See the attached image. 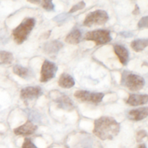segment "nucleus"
Instances as JSON below:
<instances>
[{"instance_id":"f257e3e1","label":"nucleus","mask_w":148,"mask_h":148,"mask_svg":"<svg viewBox=\"0 0 148 148\" xmlns=\"http://www.w3.org/2000/svg\"><path fill=\"white\" fill-rule=\"evenodd\" d=\"M120 124L110 116H101L94 122L93 134L101 140H113L120 132Z\"/></svg>"},{"instance_id":"f03ea898","label":"nucleus","mask_w":148,"mask_h":148,"mask_svg":"<svg viewBox=\"0 0 148 148\" xmlns=\"http://www.w3.org/2000/svg\"><path fill=\"white\" fill-rule=\"evenodd\" d=\"M36 23V20L33 17H27L13 30V38L17 44H22L27 38L34 28Z\"/></svg>"},{"instance_id":"7ed1b4c3","label":"nucleus","mask_w":148,"mask_h":148,"mask_svg":"<svg viewBox=\"0 0 148 148\" xmlns=\"http://www.w3.org/2000/svg\"><path fill=\"white\" fill-rule=\"evenodd\" d=\"M121 83L131 91H139L144 88L145 85V79L138 75L124 71L121 75Z\"/></svg>"},{"instance_id":"20e7f679","label":"nucleus","mask_w":148,"mask_h":148,"mask_svg":"<svg viewBox=\"0 0 148 148\" xmlns=\"http://www.w3.org/2000/svg\"><path fill=\"white\" fill-rule=\"evenodd\" d=\"M109 19V16L106 11L97 10L90 12L83 21V25L85 27H92L93 25H102Z\"/></svg>"},{"instance_id":"39448f33","label":"nucleus","mask_w":148,"mask_h":148,"mask_svg":"<svg viewBox=\"0 0 148 148\" xmlns=\"http://www.w3.org/2000/svg\"><path fill=\"white\" fill-rule=\"evenodd\" d=\"M85 40L93 41L96 45H103L109 43L112 40L111 32L108 30H95L89 31L85 34Z\"/></svg>"},{"instance_id":"423d86ee","label":"nucleus","mask_w":148,"mask_h":148,"mask_svg":"<svg viewBox=\"0 0 148 148\" xmlns=\"http://www.w3.org/2000/svg\"><path fill=\"white\" fill-rule=\"evenodd\" d=\"M104 93L103 92H90L88 90H77L75 92V97L82 102L91 103H100L103 99Z\"/></svg>"},{"instance_id":"0eeeda50","label":"nucleus","mask_w":148,"mask_h":148,"mask_svg":"<svg viewBox=\"0 0 148 148\" xmlns=\"http://www.w3.org/2000/svg\"><path fill=\"white\" fill-rule=\"evenodd\" d=\"M57 70L58 66L56 64L49 60H45L42 64L40 70V82L44 83L53 79L56 75Z\"/></svg>"},{"instance_id":"6e6552de","label":"nucleus","mask_w":148,"mask_h":148,"mask_svg":"<svg viewBox=\"0 0 148 148\" xmlns=\"http://www.w3.org/2000/svg\"><path fill=\"white\" fill-rule=\"evenodd\" d=\"M43 92L42 89L38 86H29L21 90L20 94V99L23 100L25 102L33 101L37 99L39 97L41 96Z\"/></svg>"},{"instance_id":"1a4fd4ad","label":"nucleus","mask_w":148,"mask_h":148,"mask_svg":"<svg viewBox=\"0 0 148 148\" xmlns=\"http://www.w3.org/2000/svg\"><path fill=\"white\" fill-rule=\"evenodd\" d=\"M53 100L56 103L57 106L61 109L66 111H72L75 109L73 101L67 95L64 94L57 93L56 96H53Z\"/></svg>"},{"instance_id":"9d476101","label":"nucleus","mask_w":148,"mask_h":148,"mask_svg":"<svg viewBox=\"0 0 148 148\" xmlns=\"http://www.w3.org/2000/svg\"><path fill=\"white\" fill-rule=\"evenodd\" d=\"M38 127L31 121L27 120L25 124L14 130V134L19 136H29L34 134L37 130Z\"/></svg>"},{"instance_id":"9b49d317","label":"nucleus","mask_w":148,"mask_h":148,"mask_svg":"<svg viewBox=\"0 0 148 148\" xmlns=\"http://www.w3.org/2000/svg\"><path fill=\"white\" fill-rule=\"evenodd\" d=\"M147 101L148 95L147 94H131L126 102L131 106H138L147 104Z\"/></svg>"},{"instance_id":"f8f14e48","label":"nucleus","mask_w":148,"mask_h":148,"mask_svg":"<svg viewBox=\"0 0 148 148\" xmlns=\"http://www.w3.org/2000/svg\"><path fill=\"white\" fill-rule=\"evenodd\" d=\"M114 49L116 55L118 56L119 60L122 64V65H127L130 59V53L127 48L122 45L116 44L114 45Z\"/></svg>"},{"instance_id":"ddd939ff","label":"nucleus","mask_w":148,"mask_h":148,"mask_svg":"<svg viewBox=\"0 0 148 148\" xmlns=\"http://www.w3.org/2000/svg\"><path fill=\"white\" fill-rule=\"evenodd\" d=\"M147 107H143L137 109H132L127 114V117L129 119L134 121H142L147 118Z\"/></svg>"},{"instance_id":"4468645a","label":"nucleus","mask_w":148,"mask_h":148,"mask_svg":"<svg viewBox=\"0 0 148 148\" xmlns=\"http://www.w3.org/2000/svg\"><path fill=\"white\" fill-rule=\"evenodd\" d=\"M63 47V43L59 40H52L48 42L43 46V51L50 56L56 55Z\"/></svg>"},{"instance_id":"2eb2a0df","label":"nucleus","mask_w":148,"mask_h":148,"mask_svg":"<svg viewBox=\"0 0 148 148\" xmlns=\"http://www.w3.org/2000/svg\"><path fill=\"white\" fill-rule=\"evenodd\" d=\"M58 84L59 86L64 89H69L75 85V79L72 75L66 73H63L59 77Z\"/></svg>"},{"instance_id":"dca6fc26","label":"nucleus","mask_w":148,"mask_h":148,"mask_svg":"<svg viewBox=\"0 0 148 148\" xmlns=\"http://www.w3.org/2000/svg\"><path fill=\"white\" fill-rule=\"evenodd\" d=\"M82 38V32L76 28L72 30L65 38V41L69 44H78Z\"/></svg>"},{"instance_id":"f3484780","label":"nucleus","mask_w":148,"mask_h":148,"mask_svg":"<svg viewBox=\"0 0 148 148\" xmlns=\"http://www.w3.org/2000/svg\"><path fill=\"white\" fill-rule=\"evenodd\" d=\"M148 43V40L147 38L137 39L134 40L131 43V47L136 52H140L147 48Z\"/></svg>"},{"instance_id":"a211bd4d","label":"nucleus","mask_w":148,"mask_h":148,"mask_svg":"<svg viewBox=\"0 0 148 148\" xmlns=\"http://www.w3.org/2000/svg\"><path fill=\"white\" fill-rule=\"evenodd\" d=\"M13 72L23 79H27L30 76V72L27 68L24 67L21 65H15L13 67Z\"/></svg>"},{"instance_id":"6ab92c4d","label":"nucleus","mask_w":148,"mask_h":148,"mask_svg":"<svg viewBox=\"0 0 148 148\" xmlns=\"http://www.w3.org/2000/svg\"><path fill=\"white\" fill-rule=\"evenodd\" d=\"M14 60L12 53L6 51H0V61L4 64H10Z\"/></svg>"},{"instance_id":"aec40b11","label":"nucleus","mask_w":148,"mask_h":148,"mask_svg":"<svg viewBox=\"0 0 148 148\" xmlns=\"http://www.w3.org/2000/svg\"><path fill=\"white\" fill-rule=\"evenodd\" d=\"M33 4H38L41 6L42 8L46 10V11H53L55 9V6L51 1H30Z\"/></svg>"},{"instance_id":"412c9836","label":"nucleus","mask_w":148,"mask_h":148,"mask_svg":"<svg viewBox=\"0 0 148 148\" xmlns=\"http://www.w3.org/2000/svg\"><path fill=\"white\" fill-rule=\"evenodd\" d=\"M85 5H86V4H85V1H79V2L77 3V4H75V5H74L73 7L70 9V10H69V13H74V12H75L78 11V10H82V9L85 8Z\"/></svg>"},{"instance_id":"4be33fe9","label":"nucleus","mask_w":148,"mask_h":148,"mask_svg":"<svg viewBox=\"0 0 148 148\" xmlns=\"http://www.w3.org/2000/svg\"><path fill=\"white\" fill-rule=\"evenodd\" d=\"M22 148H38L36 145L32 142L30 138H25L23 142V144L22 145Z\"/></svg>"},{"instance_id":"5701e85b","label":"nucleus","mask_w":148,"mask_h":148,"mask_svg":"<svg viewBox=\"0 0 148 148\" xmlns=\"http://www.w3.org/2000/svg\"><path fill=\"white\" fill-rule=\"evenodd\" d=\"M147 132L145 130H140V131L137 132V135H136V140H137V142L140 143L145 137H147Z\"/></svg>"},{"instance_id":"b1692460","label":"nucleus","mask_w":148,"mask_h":148,"mask_svg":"<svg viewBox=\"0 0 148 148\" xmlns=\"http://www.w3.org/2000/svg\"><path fill=\"white\" fill-rule=\"evenodd\" d=\"M147 16H145L143 18L140 19V20L138 23V27L139 28H144V27H147Z\"/></svg>"},{"instance_id":"393cba45","label":"nucleus","mask_w":148,"mask_h":148,"mask_svg":"<svg viewBox=\"0 0 148 148\" xmlns=\"http://www.w3.org/2000/svg\"><path fill=\"white\" fill-rule=\"evenodd\" d=\"M133 14L134 15H138L139 14H140V7L137 4H136L135 7H134V10H133Z\"/></svg>"},{"instance_id":"a878e982","label":"nucleus","mask_w":148,"mask_h":148,"mask_svg":"<svg viewBox=\"0 0 148 148\" xmlns=\"http://www.w3.org/2000/svg\"><path fill=\"white\" fill-rule=\"evenodd\" d=\"M120 34H121V36H124V37H132V34L130 33H128V32H122Z\"/></svg>"},{"instance_id":"bb28decb","label":"nucleus","mask_w":148,"mask_h":148,"mask_svg":"<svg viewBox=\"0 0 148 148\" xmlns=\"http://www.w3.org/2000/svg\"><path fill=\"white\" fill-rule=\"evenodd\" d=\"M137 148H147V146H146L145 144H141L138 146Z\"/></svg>"}]
</instances>
